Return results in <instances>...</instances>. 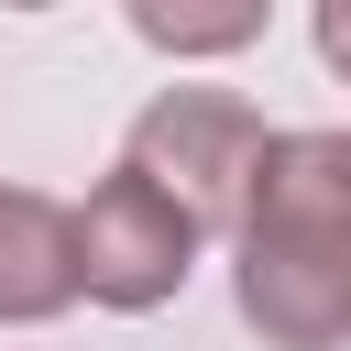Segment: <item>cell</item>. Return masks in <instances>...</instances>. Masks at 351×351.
Listing matches in <instances>:
<instances>
[{"instance_id": "1", "label": "cell", "mask_w": 351, "mask_h": 351, "mask_svg": "<svg viewBox=\"0 0 351 351\" xmlns=\"http://www.w3.org/2000/svg\"><path fill=\"white\" fill-rule=\"evenodd\" d=\"M230 307L263 351H351V132H274L230 230Z\"/></svg>"}, {"instance_id": "2", "label": "cell", "mask_w": 351, "mask_h": 351, "mask_svg": "<svg viewBox=\"0 0 351 351\" xmlns=\"http://www.w3.org/2000/svg\"><path fill=\"white\" fill-rule=\"evenodd\" d=\"M263 143H274V121L241 88H154L132 110V132H121V165L143 186H165L197 241H230L241 230V197L263 176Z\"/></svg>"}, {"instance_id": "3", "label": "cell", "mask_w": 351, "mask_h": 351, "mask_svg": "<svg viewBox=\"0 0 351 351\" xmlns=\"http://www.w3.org/2000/svg\"><path fill=\"white\" fill-rule=\"evenodd\" d=\"M66 230H77V296L110 307V318L176 307L186 274H197V252H208V241L186 230V208H176L165 186H143L132 165H110V176L66 208Z\"/></svg>"}, {"instance_id": "4", "label": "cell", "mask_w": 351, "mask_h": 351, "mask_svg": "<svg viewBox=\"0 0 351 351\" xmlns=\"http://www.w3.org/2000/svg\"><path fill=\"white\" fill-rule=\"evenodd\" d=\"M77 307V230L66 197L0 176V329H44Z\"/></svg>"}, {"instance_id": "5", "label": "cell", "mask_w": 351, "mask_h": 351, "mask_svg": "<svg viewBox=\"0 0 351 351\" xmlns=\"http://www.w3.org/2000/svg\"><path fill=\"white\" fill-rule=\"evenodd\" d=\"M132 33L154 44V55H241V44H263V0H219V11H176V0H132Z\"/></svg>"}, {"instance_id": "6", "label": "cell", "mask_w": 351, "mask_h": 351, "mask_svg": "<svg viewBox=\"0 0 351 351\" xmlns=\"http://www.w3.org/2000/svg\"><path fill=\"white\" fill-rule=\"evenodd\" d=\"M307 44H318L329 77H351V0H318V11H307Z\"/></svg>"}]
</instances>
